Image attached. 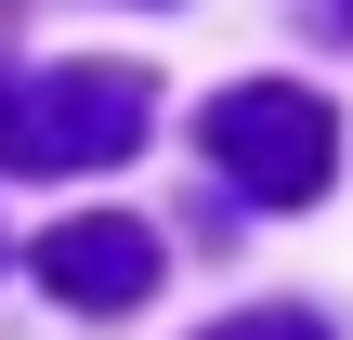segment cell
Returning <instances> with one entry per match:
<instances>
[{"mask_svg": "<svg viewBox=\"0 0 353 340\" xmlns=\"http://www.w3.org/2000/svg\"><path fill=\"white\" fill-rule=\"evenodd\" d=\"M157 275H170V249H157V223H131V210H79V223L39 236V288H52L65 314H131Z\"/></svg>", "mask_w": 353, "mask_h": 340, "instance_id": "cell-3", "label": "cell"}, {"mask_svg": "<svg viewBox=\"0 0 353 340\" xmlns=\"http://www.w3.org/2000/svg\"><path fill=\"white\" fill-rule=\"evenodd\" d=\"M314 26H353V0H314Z\"/></svg>", "mask_w": 353, "mask_h": 340, "instance_id": "cell-5", "label": "cell"}, {"mask_svg": "<svg viewBox=\"0 0 353 340\" xmlns=\"http://www.w3.org/2000/svg\"><path fill=\"white\" fill-rule=\"evenodd\" d=\"M196 340H327V314H301V301H262V314H223V328Z\"/></svg>", "mask_w": 353, "mask_h": 340, "instance_id": "cell-4", "label": "cell"}, {"mask_svg": "<svg viewBox=\"0 0 353 340\" xmlns=\"http://www.w3.org/2000/svg\"><path fill=\"white\" fill-rule=\"evenodd\" d=\"M157 131L144 66H0V170H118Z\"/></svg>", "mask_w": 353, "mask_h": 340, "instance_id": "cell-1", "label": "cell"}, {"mask_svg": "<svg viewBox=\"0 0 353 340\" xmlns=\"http://www.w3.org/2000/svg\"><path fill=\"white\" fill-rule=\"evenodd\" d=\"M196 144H210V170H223L236 197H262V210H314L327 170H341V118H327V92H301V79H236V92H210Z\"/></svg>", "mask_w": 353, "mask_h": 340, "instance_id": "cell-2", "label": "cell"}]
</instances>
